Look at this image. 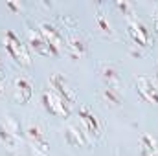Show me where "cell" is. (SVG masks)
I'll return each instance as SVG.
<instances>
[{
    "label": "cell",
    "instance_id": "1",
    "mask_svg": "<svg viewBox=\"0 0 158 156\" xmlns=\"http://www.w3.org/2000/svg\"><path fill=\"white\" fill-rule=\"evenodd\" d=\"M4 48H6V51L9 53V57L19 66H22V68L31 66V53H30L28 44H24L22 39L13 30L6 31V35H4Z\"/></svg>",
    "mask_w": 158,
    "mask_h": 156
},
{
    "label": "cell",
    "instance_id": "2",
    "mask_svg": "<svg viewBox=\"0 0 158 156\" xmlns=\"http://www.w3.org/2000/svg\"><path fill=\"white\" fill-rule=\"evenodd\" d=\"M0 143L9 151H17L20 147V125L9 114H6L0 121Z\"/></svg>",
    "mask_w": 158,
    "mask_h": 156
},
{
    "label": "cell",
    "instance_id": "3",
    "mask_svg": "<svg viewBox=\"0 0 158 156\" xmlns=\"http://www.w3.org/2000/svg\"><path fill=\"white\" fill-rule=\"evenodd\" d=\"M26 138L33 149L35 156H48L50 154V143L44 132V127L39 121H30L26 125Z\"/></svg>",
    "mask_w": 158,
    "mask_h": 156
},
{
    "label": "cell",
    "instance_id": "4",
    "mask_svg": "<svg viewBox=\"0 0 158 156\" xmlns=\"http://www.w3.org/2000/svg\"><path fill=\"white\" fill-rule=\"evenodd\" d=\"M42 105L52 116H57V117H68L70 110H72V107L57 92H53L50 86L42 90Z\"/></svg>",
    "mask_w": 158,
    "mask_h": 156
},
{
    "label": "cell",
    "instance_id": "5",
    "mask_svg": "<svg viewBox=\"0 0 158 156\" xmlns=\"http://www.w3.org/2000/svg\"><path fill=\"white\" fill-rule=\"evenodd\" d=\"M50 88L53 90V92H57L70 107L77 101V94H76V88L72 86V83L68 81V79L64 77L63 74H59V72H53L52 76H50Z\"/></svg>",
    "mask_w": 158,
    "mask_h": 156
},
{
    "label": "cell",
    "instance_id": "6",
    "mask_svg": "<svg viewBox=\"0 0 158 156\" xmlns=\"http://www.w3.org/2000/svg\"><path fill=\"white\" fill-rule=\"evenodd\" d=\"M79 121H81L83 129L86 130V134H90V136H94V138H101V134H103V125H101L98 114H96L88 105H81V107H79Z\"/></svg>",
    "mask_w": 158,
    "mask_h": 156
},
{
    "label": "cell",
    "instance_id": "7",
    "mask_svg": "<svg viewBox=\"0 0 158 156\" xmlns=\"http://www.w3.org/2000/svg\"><path fill=\"white\" fill-rule=\"evenodd\" d=\"M39 33L44 37V40L52 46V50L55 51V55H59V51H61V48H63V44H64V39H63L61 30H59L57 26H53L52 22L42 20V22H39Z\"/></svg>",
    "mask_w": 158,
    "mask_h": 156
},
{
    "label": "cell",
    "instance_id": "8",
    "mask_svg": "<svg viewBox=\"0 0 158 156\" xmlns=\"http://www.w3.org/2000/svg\"><path fill=\"white\" fill-rule=\"evenodd\" d=\"M127 33L129 37L140 46L149 44V30L138 17H127Z\"/></svg>",
    "mask_w": 158,
    "mask_h": 156
},
{
    "label": "cell",
    "instance_id": "9",
    "mask_svg": "<svg viewBox=\"0 0 158 156\" xmlns=\"http://www.w3.org/2000/svg\"><path fill=\"white\" fill-rule=\"evenodd\" d=\"M136 90L140 97L147 103H158V86L149 76H140L136 77Z\"/></svg>",
    "mask_w": 158,
    "mask_h": 156
},
{
    "label": "cell",
    "instance_id": "10",
    "mask_svg": "<svg viewBox=\"0 0 158 156\" xmlns=\"http://www.w3.org/2000/svg\"><path fill=\"white\" fill-rule=\"evenodd\" d=\"M64 142L70 147H86L88 145V134L83 127L76 123H68L64 127Z\"/></svg>",
    "mask_w": 158,
    "mask_h": 156
},
{
    "label": "cell",
    "instance_id": "11",
    "mask_svg": "<svg viewBox=\"0 0 158 156\" xmlns=\"http://www.w3.org/2000/svg\"><path fill=\"white\" fill-rule=\"evenodd\" d=\"M33 94V83L28 76H19L13 83V96L17 103H28Z\"/></svg>",
    "mask_w": 158,
    "mask_h": 156
},
{
    "label": "cell",
    "instance_id": "12",
    "mask_svg": "<svg viewBox=\"0 0 158 156\" xmlns=\"http://www.w3.org/2000/svg\"><path fill=\"white\" fill-rule=\"evenodd\" d=\"M64 48H66L68 55H70V57H74V59H81V57H85V55H86V50H88L86 40L83 39L81 35L74 33V31L66 35Z\"/></svg>",
    "mask_w": 158,
    "mask_h": 156
},
{
    "label": "cell",
    "instance_id": "13",
    "mask_svg": "<svg viewBox=\"0 0 158 156\" xmlns=\"http://www.w3.org/2000/svg\"><path fill=\"white\" fill-rule=\"evenodd\" d=\"M28 42H30V48L35 51V53H39L42 57H57L55 55V51L52 50V46L44 40V37L39 33V30L35 31V30H30L28 31Z\"/></svg>",
    "mask_w": 158,
    "mask_h": 156
},
{
    "label": "cell",
    "instance_id": "14",
    "mask_svg": "<svg viewBox=\"0 0 158 156\" xmlns=\"http://www.w3.org/2000/svg\"><path fill=\"white\" fill-rule=\"evenodd\" d=\"M101 79L105 83V86L121 90V76H119L118 68L110 63H103L101 64Z\"/></svg>",
    "mask_w": 158,
    "mask_h": 156
},
{
    "label": "cell",
    "instance_id": "15",
    "mask_svg": "<svg viewBox=\"0 0 158 156\" xmlns=\"http://www.w3.org/2000/svg\"><path fill=\"white\" fill-rule=\"evenodd\" d=\"M140 156H158V138L143 132L140 136Z\"/></svg>",
    "mask_w": 158,
    "mask_h": 156
},
{
    "label": "cell",
    "instance_id": "16",
    "mask_svg": "<svg viewBox=\"0 0 158 156\" xmlns=\"http://www.w3.org/2000/svg\"><path fill=\"white\" fill-rule=\"evenodd\" d=\"M101 99L105 105H110V107H118L121 103V90H116V88H110V86H103L101 92H99Z\"/></svg>",
    "mask_w": 158,
    "mask_h": 156
},
{
    "label": "cell",
    "instance_id": "17",
    "mask_svg": "<svg viewBox=\"0 0 158 156\" xmlns=\"http://www.w3.org/2000/svg\"><path fill=\"white\" fill-rule=\"evenodd\" d=\"M96 22H98V26H99V30H101L103 33L112 35V24H110V20L107 18V15H105L101 9L96 13Z\"/></svg>",
    "mask_w": 158,
    "mask_h": 156
},
{
    "label": "cell",
    "instance_id": "18",
    "mask_svg": "<svg viewBox=\"0 0 158 156\" xmlns=\"http://www.w3.org/2000/svg\"><path fill=\"white\" fill-rule=\"evenodd\" d=\"M116 6L123 11V15H127V17H132V15H134V7H132L131 2H125V0H123V2H116Z\"/></svg>",
    "mask_w": 158,
    "mask_h": 156
},
{
    "label": "cell",
    "instance_id": "19",
    "mask_svg": "<svg viewBox=\"0 0 158 156\" xmlns=\"http://www.w3.org/2000/svg\"><path fill=\"white\" fill-rule=\"evenodd\" d=\"M6 7H9V9H13V11H20L22 9V4H19V2H6Z\"/></svg>",
    "mask_w": 158,
    "mask_h": 156
},
{
    "label": "cell",
    "instance_id": "20",
    "mask_svg": "<svg viewBox=\"0 0 158 156\" xmlns=\"http://www.w3.org/2000/svg\"><path fill=\"white\" fill-rule=\"evenodd\" d=\"M4 86H6V77H4V72H2V66H0V96L4 94Z\"/></svg>",
    "mask_w": 158,
    "mask_h": 156
},
{
    "label": "cell",
    "instance_id": "21",
    "mask_svg": "<svg viewBox=\"0 0 158 156\" xmlns=\"http://www.w3.org/2000/svg\"><path fill=\"white\" fill-rule=\"evenodd\" d=\"M155 33L158 35V9H156V13H155Z\"/></svg>",
    "mask_w": 158,
    "mask_h": 156
},
{
    "label": "cell",
    "instance_id": "22",
    "mask_svg": "<svg viewBox=\"0 0 158 156\" xmlns=\"http://www.w3.org/2000/svg\"><path fill=\"white\" fill-rule=\"evenodd\" d=\"M156 77H158V70H156Z\"/></svg>",
    "mask_w": 158,
    "mask_h": 156
}]
</instances>
